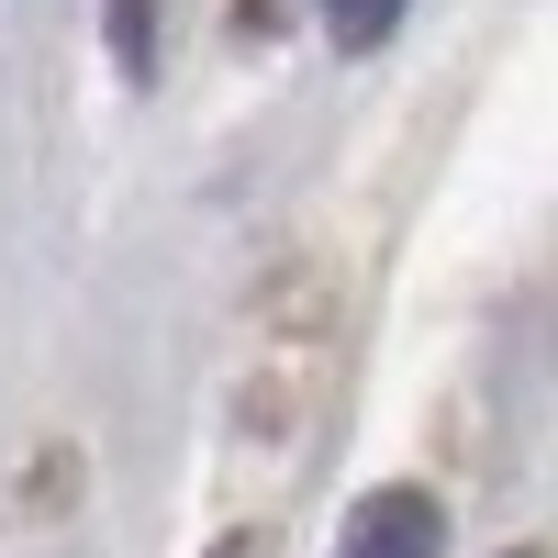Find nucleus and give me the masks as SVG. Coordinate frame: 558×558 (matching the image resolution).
I'll list each match as a JSON object with an SVG mask.
<instances>
[{
  "instance_id": "7ed1b4c3",
  "label": "nucleus",
  "mask_w": 558,
  "mask_h": 558,
  "mask_svg": "<svg viewBox=\"0 0 558 558\" xmlns=\"http://www.w3.org/2000/svg\"><path fill=\"white\" fill-rule=\"evenodd\" d=\"M413 0H324V34H336V57H380V45L402 34Z\"/></svg>"
},
{
  "instance_id": "f257e3e1",
  "label": "nucleus",
  "mask_w": 558,
  "mask_h": 558,
  "mask_svg": "<svg viewBox=\"0 0 558 558\" xmlns=\"http://www.w3.org/2000/svg\"><path fill=\"white\" fill-rule=\"evenodd\" d=\"M336 558H447V502L425 481H380L336 525Z\"/></svg>"
},
{
  "instance_id": "39448f33",
  "label": "nucleus",
  "mask_w": 558,
  "mask_h": 558,
  "mask_svg": "<svg viewBox=\"0 0 558 558\" xmlns=\"http://www.w3.org/2000/svg\"><path fill=\"white\" fill-rule=\"evenodd\" d=\"M202 558H257V536H213V547H202Z\"/></svg>"
},
{
  "instance_id": "20e7f679",
  "label": "nucleus",
  "mask_w": 558,
  "mask_h": 558,
  "mask_svg": "<svg viewBox=\"0 0 558 558\" xmlns=\"http://www.w3.org/2000/svg\"><path fill=\"white\" fill-rule=\"evenodd\" d=\"M235 23H246V34H279V23H291V0H235Z\"/></svg>"
},
{
  "instance_id": "f03ea898",
  "label": "nucleus",
  "mask_w": 558,
  "mask_h": 558,
  "mask_svg": "<svg viewBox=\"0 0 558 558\" xmlns=\"http://www.w3.org/2000/svg\"><path fill=\"white\" fill-rule=\"evenodd\" d=\"M101 45H112V68L146 89L157 78V0H101Z\"/></svg>"
},
{
  "instance_id": "423d86ee",
  "label": "nucleus",
  "mask_w": 558,
  "mask_h": 558,
  "mask_svg": "<svg viewBox=\"0 0 558 558\" xmlns=\"http://www.w3.org/2000/svg\"><path fill=\"white\" fill-rule=\"evenodd\" d=\"M502 558H536V547H502Z\"/></svg>"
}]
</instances>
